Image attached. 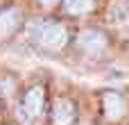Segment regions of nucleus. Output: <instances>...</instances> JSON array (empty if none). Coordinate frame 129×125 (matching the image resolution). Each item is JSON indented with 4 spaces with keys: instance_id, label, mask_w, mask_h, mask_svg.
Returning <instances> with one entry per match:
<instances>
[{
    "instance_id": "obj_1",
    "label": "nucleus",
    "mask_w": 129,
    "mask_h": 125,
    "mask_svg": "<svg viewBox=\"0 0 129 125\" xmlns=\"http://www.w3.org/2000/svg\"><path fill=\"white\" fill-rule=\"evenodd\" d=\"M27 36L39 41L43 48H50V50H59L68 41L66 27L54 23V20H34V23H29L27 25Z\"/></svg>"
},
{
    "instance_id": "obj_2",
    "label": "nucleus",
    "mask_w": 129,
    "mask_h": 125,
    "mask_svg": "<svg viewBox=\"0 0 129 125\" xmlns=\"http://www.w3.org/2000/svg\"><path fill=\"white\" fill-rule=\"evenodd\" d=\"M79 48H82L84 52H88V55H98V52H102V50L107 48V39H104V34L88 30V32H82V36H79Z\"/></svg>"
},
{
    "instance_id": "obj_3",
    "label": "nucleus",
    "mask_w": 129,
    "mask_h": 125,
    "mask_svg": "<svg viewBox=\"0 0 129 125\" xmlns=\"http://www.w3.org/2000/svg\"><path fill=\"white\" fill-rule=\"evenodd\" d=\"M102 102H104V114H107L109 118L118 121V118L125 116V107H127V105H125V100H122L120 93H116V91H107L104 98H102Z\"/></svg>"
},
{
    "instance_id": "obj_4",
    "label": "nucleus",
    "mask_w": 129,
    "mask_h": 125,
    "mask_svg": "<svg viewBox=\"0 0 129 125\" xmlns=\"http://www.w3.org/2000/svg\"><path fill=\"white\" fill-rule=\"evenodd\" d=\"M23 109H25V114H27L29 118H34V116H39V114H41V109H43V89H41V87L29 89V91L25 93Z\"/></svg>"
},
{
    "instance_id": "obj_5",
    "label": "nucleus",
    "mask_w": 129,
    "mask_h": 125,
    "mask_svg": "<svg viewBox=\"0 0 129 125\" xmlns=\"http://www.w3.org/2000/svg\"><path fill=\"white\" fill-rule=\"evenodd\" d=\"M20 23V14L16 9H5L0 11V41H5L7 36L14 34V30Z\"/></svg>"
},
{
    "instance_id": "obj_6",
    "label": "nucleus",
    "mask_w": 129,
    "mask_h": 125,
    "mask_svg": "<svg viewBox=\"0 0 129 125\" xmlns=\"http://www.w3.org/2000/svg\"><path fill=\"white\" fill-rule=\"evenodd\" d=\"M52 121H54V125H73V121H75V107L68 100H59L54 105Z\"/></svg>"
},
{
    "instance_id": "obj_7",
    "label": "nucleus",
    "mask_w": 129,
    "mask_h": 125,
    "mask_svg": "<svg viewBox=\"0 0 129 125\" xmlns=\"http://www.w3.org/2000/svg\"><path fill=\"white\" fill-rule=\"evenodd\" d=\"M63 9L73 16H84L93 9V0H63Z\"/></svg>"
},
{
    "instance_id": "obj_8",
    "label": "nucleus",
    "mask_w": 129,
    "mask_h": 125,
    "mask_svg": "<svg viewBox=\"0 0 129 125\" xmlns=\"http://www.w3.org/2000/svg\"><path fill=\"white\" fill-rule=\"evenodd\" d=\"M41 2H43V5H52L54 0H41Z\"/></svg>"
}]
</instances>
